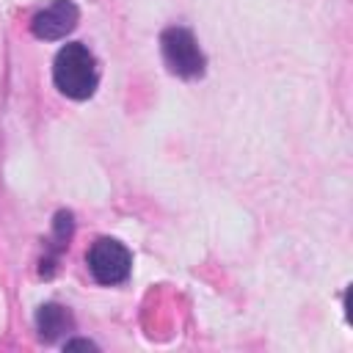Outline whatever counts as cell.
I'll return each mask as SVG.
<instances>
[{
	"mask_svg": "<svg viewBox=\"0 0 353 353\" xmlns=\"http://www.w3.org/2000/svg\"><path fill=\"white\" fill-rule=\"evenodd\" d=\"M52 80H55V85L63 97L88 99L97 91V83H99L94 52L80 41H72V44L61 47L58 55H55V63H52Z\"/></svg>",
	"mask_w": 353,
	"mask_h": 353,
	"instance_id": "cell-1",
	"label": "cell"
},
{
	"mask_svg": "<svg viewBox=\"0 0 353 353\" xmlns=\"http://www.w3.org/2000/svg\"><path fill=\"white\" fill-rule=\"evenodd\" d=\"M160 50L168 72L179 77L204 74V52L188 28H165L160 36Z\"/></svg>",
	"mask_w": 353,
	"mask_h": 353,
	"instance_id": "cell-2",
	"label": "cell"
},
{
	"mask_svg": "<svg viewBox=\"0 0 353 353\" xmlns=\"http://www.w3.org/2000/svg\"><path fill=\"white\" fill-rule=\"evenodd\" d=\"M85 262H88V270H91V276L99 281V284H121L127 276H130V270H132V256H130V251L119 243V240H113V237H99L91 248H88V254H85Z\"/></svg>",
	"mask_w": 353,
	"mask_h": 353,
	"instance_id": "cell-3",
	"label": "cell"
},
{
	"mask_svg": "<svg viewBox=\"0 0 353 353\" xmlns=\"http://www.w3.org/2000/svg\"><path fill=\"white\" fill-rule=\"evenodd\" d=\"M77 17H80V11L72 0H52L50 6L36 11V17L30 19V30L36 39L55 41L77 28Z\"/></svg>",
	"mask_w": 353,
	"mask_h": 353,
	"instance_id": "cell-4",
	"label": "cell"
},
{
	"mask_svg": "<svg viewBox=\"0 0 353 353\" xmlns=\"http://www.w3.org/2000/svg\"><path fill=\"white\" fill-rule=\"evenodd\" d=\"M72 325H74L72 314H69L63 306H58V303H44V306H39V312H36L39 336L47 339V342L58 339L63 331H72Z\"/></svg>",
	"mask_w": 353,
	"mask_h": 353,
	"instance_id": "cell-5",
	"label": "cell"
},
{
	"mask_svg": "<svg viewBox=\"0 0 353 353\" xmlns=\"http://www.w3.org/2000/svg\"><path fill=\"white\" fill-rule=\"evenodd\" d=\"M66 347H94V342H88V339H74V342H66Z\"/></svg>",
	"mask_w": 353,
	"mask_h": 353,
	"instance_id": "cell-6",
	"label": "cell"
}]
</instances>
